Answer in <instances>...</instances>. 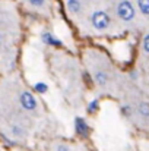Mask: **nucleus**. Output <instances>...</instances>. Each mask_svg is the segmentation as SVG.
<instances>
[{"label": "nucleus", "instance_id": "1", "mask_svg": "<svg viewBox=\"0 0 149 151\" xmlns=\"http://www.w3.org/2000/svg\"><path fill=\"white\" fill-rule=\"evenodd\" d=\"M135 15H136V10L129 0H121L117 4V16L123 22H132L135 19Z\"/></svg>", "mask_w": 149, "mask_h": 151}, {"label": "nucleus", "instance_id": "2", "mask_svg": "<svg viewBox=\"0 0 149 151\" xmlns=\"http://www.w3.org/2000/svg\"><path fill=\"white\" fill-rule=\"evenodd\" d=\"M91 24L94 25L95 29L104 31V29H107L110 27L111 19H110V16H108L107 12H104V10H95L91 15Z\"/></svg>", "mask_w": 149, "mask_h": 151}, {"label": "nucleus", "instance_id": "3", "mask_svg": "<svg viewBox=\"0 0 149 151\" xmlns=\"http://www.w3.org/2000/svg\"><path fill=\"white\" fill-rule=\"evenodd\" d=\"M19 100H21L22 107H24L25 110H28V111H34V110H37V107H38L37 99H35L31 93H28V91H24V93L21 94Z\"/></svg>", "mask_w": 149, "mask_h": 151}, {"label": "nucleus", "instance_id": "4", "mask_svg": "<svg viewBox=\"0 0 149 151\" xmlns=\"http://www.w3.org/2000/svg\"><path fill=\"white\" fill-rule=\"evenodd\" d=\"M41 40H43L44 44H48V46H53V47H61L63 46V41L58 37H56L51 31H44L41 34Z\"/></svg>", "mask_w": 149, "mask_h": 151}, {"label": "nucleus", "instance_id": "5", "mask_svg": "<svg viewBox=\"0 0 149 151\" xmlns=\"http://www.w3.org/2000/svg\"><path fill=\"white\" fill-rule=\"evenodd\" d=\"M75 131H76V134L81 135V137H86V135H88L89 126H88V123L85 122L83 117H76V119H75Z\"/></svg>", "mask_w": 149, "mask_h": 151}, {"label": "nucleus", "instance_id": "6", "mask_svg": "<svg viewBox=\"0 0 149 151\" xmlns=\"http://www.w3.org/2000/svg\"><path fill=\"white\" fill-rule=\"evenodd\" d=\"M66 6H67L69 12L73 15H78L82 12V3L79 0H66Z\"/></svg>", "mask_w": 149, "mask_h": 151}, {"label": "nucleus", "instance_id": "7", "mask_svg": "<svg viewBox=\"0 0 149 151\" xmlns=\"http://www.w3.org/2000/svg\"><path fill=\"white\" fill-rule=\"evenodd\" d=\"M138 113H139V116H142L143 119H148L149 117V103L142 101V103L139 104V107H138Z\"/></svg>", "mask_w": 149, "mask_h": 151}, {"label": "nucleus", "instance_id": "8", "mask_svg": "<svg viewBox=\"0 0 149 151\" xmlns=\"http://www.w3.org/2000/svg\"><path fill=\"white\" fill-rule=\"evenodd\" d=\"M95 81H97V84H98L99 87H104V85L107 84V81H108V76H107L105 72L98 70V72L95 73Z\"/></svg>", "mask_w": 149, "mask_h": 151}, {"label": "nucleus", "instance_id": "9", "mask_svg": "<svg viewBox=\"0 0 149 151\" xmlns=\"http://www.w3.org/2000/svg\"><path fill=\"white\" fill-rule=\"evenodd\" d=\"M138 7L145 16H149V0H138Z\"/></svg>", "mask_w": 149, "mask_h": 151}, {"label": "nucleus", "instance_id": "10", "mask_svg": "<svg viewBox=\"0 0 149 151\" xmlns=\"http://www.w3.org/2000/svg\"><path fill=\"white\" fill-rule=\"evenodd\" d=\"M34 88H35V91L40 93V94H46V93L48 91V87H47V84H44V82H37V84L34 85Z\"/></svg>", "mask_w": 149, "mask_h": 151}, {"label": "nucleus", "instance_id": "11", "mask_svg": "<svg viewBox=\"0 0 149 151\" xmlns=\"http://www.w3.org/2000/svg\"><path fill=\"white\" fill-rule=\"evenodd\" d=\"M98 107H99V101L95 99V100H92L91 103H89V106H88V111H89V113H95V111L98 110Z\"/></svg>", "mask_w": 149, "mask_h": 151}, {"label": "nucleus", "instance_id": "12", "mask_svg": "<svg viewBox=\"0 0 149 151\" xmlns=\"http://www.w3.org/2000/svg\"><path fill=\"white\" fill-rule=\"evenodd\" d=\"M28 1L34 7H44L46 6V0H28Z\"/></svg>", "mask_w": 149, "mask_h": 151}, {"label": "nucleus", "instance_id": "13", "mask_svg": "<svg viewBox=\"0 0 149 151\" xmlns=\"http://www.w3.org/2000/svg\"><path fill=\"white\" fill-rule=\"evenodd\" d=\"M142 47H143L145 53H148V54H149V34H146V35H145L143 43H142Z\"/></svg>", "mask_w": 149, "mask_h": 151}, {"label": "nucleus", "instance_id": "14", "mask_svg": "<svg viewBox=\"0 0 149 151\" xmlns=\"http://www.w3.org/2000/svg\"><path fill=\"white\" fill-rule=\"evenodd\" d=\"M12 132H13V135H16V137H22V135H24V131H22L19 126H13V128H12Z\"/></svg>", "mask_w": 149, "mask_h": 151}, {"label": "nucleus", "instance_id": "15", "mask_svg": "<svg viewBox=\"0 0 149 151\" xmlns=\"http://www.w3.org/2000/svg\"><path fill=\"white\" fill-rule=\"evenodd\" d=\"M121 111H123V114H124V116H130V114H132V109H130L129 106L123 107V109H121Z\"/></svg>", "mask_w": 149, "mask_h": 151}, {"label": "nucleus", "instance_id": "16", "mask_svg": "<svg viewBox=\"0 0 149 151\" xmlns=\"http://www.w3.org/2000/svg\"><path fill=\"white\" fill-rule=\"evenodd\" d=\"M56 151H70V148H69L67 145H58Z\"/></svg>", "mask_w": 149, "mask_h": 151}]
</instances>
